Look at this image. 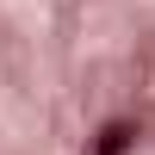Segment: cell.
Masks as SVG:
<instances>
[{
  "mask_svg": "<svg viewBox=\"0 0 155 155\" xmlns=\"http://www.w3.org/2000/svg\"><path fill=\"white\" fill-rule=\"evenodd\" d=\"M130 149H137V124L130 118H112V124H99V137H93L87 155H130Z\"/></svg>",
  "mask_w": 155,
  "mask_h": 155,
  "instance_id": "cell-1",
  "label": "cell"
}]
</instances>
